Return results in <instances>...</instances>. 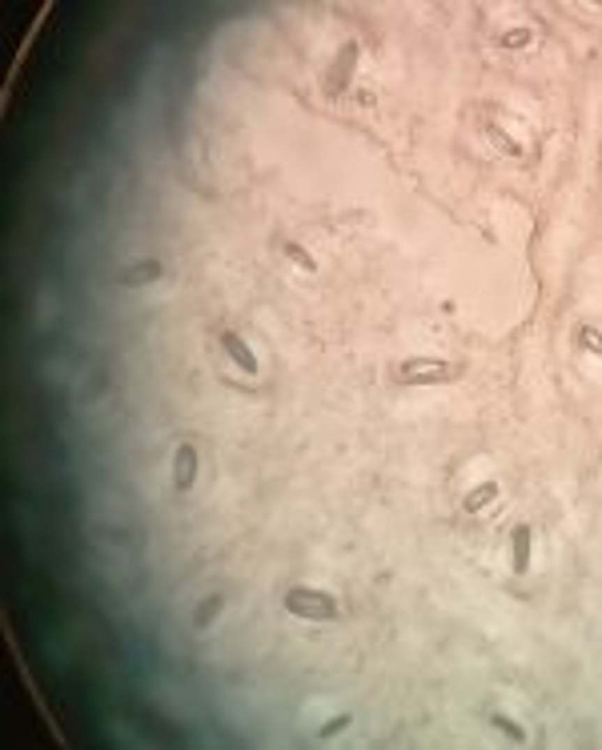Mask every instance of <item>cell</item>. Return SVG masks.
<instances>
[{
	"label": "cell",
	"instance_id": "2",
	"mask_svg": "<svg viewBox=\"0 0 602 750\" xmlns=\"http://www.w3.org/2000/svg\"><path fill=\"white\" fill-rule=\"evenodd\" d=\"M450 373H454V369L446 366V361H426V357H414V361L402 366V382L422 385V382H442V377H450Z\"/></svg>",
	"mask_w": 602,
	"mask_h": 750
},
{
	"label": "cell",
	"instance_id": "1",
	"mask_svg": "<svg viewBox=\"0 0 602 750\" xmlns=\"http://www.w3.org/2000/svg\"><path fill=\"white\" fill-rule=\"evenodd\" d=\"M285 610L297 614V618H333V614H338V602H333V594H326V590L293 586V590L285 594Z\"/></svg>",
	"mask_w": 602,
	"mask_h": 750
},
{
	"label": "cell",
	"instance_id": "4",
	"mask_svg": "<svg viewBox=\"0 0 602 750\" xmlns=\"http://www.w3.org/2000/svg\"><path fill=\"white\" fill-rule=\"evenodd\" d=\"M193 478H197V449L185 442V446H177V490H189L193 486Z\"/></svg>",
	"mask_w": 602,
	"mask_h": 750
},
{
	"label": "cell",
	"instance_id": "9",
	"mask_svg": "<svg viewBox=\"0 0 602 750\" xmlns=\"http://www.w3.org/2000/svg\"><path fill=\"white\" fill-rule=\"evenodd\" d=\"M586 341H590V350L594 353H602V337L599 333H586Z\"/></svg>",
	"mask_w": 602,
	"mask_h": 750
},
{
	"label": "cell",
	"instance_id": "8",
	"mask_svg": "<svg viewBox=\"0 0 602 750\" xmlns=\"http://www.w3.org/2000/svg\"><path fill=\"white\" fill-rule=\"evenodd\" d=\"M494 726H498V730H502V735H510L514 738V742H526V735H522L518 726H514V722L510 719H502V714H494Z\"/></svg>",
	"mask_w": 602,
	"mask_h": 750
},
{
	"label": "cell",
	"instance_id": "7",
	"mask_svg": "<svg viewBox=\"0 0 602 750\" xmlns=\"http://www.w3.org/2000/svg\"><path fill=\"white\" fill-rule=\"evenodd\" d=\"M285 257H289V261H297V265H301L306 273H313V269H317V265H313V257L306 253L301 245H285Z\"/></svg>",
	"mask_w": 602,
	"mask_h": 750
},
{
	"label": "cell",
	"instance_id": "3",
	"mask_svg": "<svg viewBox=\"0 0 602 750\" xmlns=\"http://www.w3.org/2000/svg\"><path fill=\"white\" fill-rule=\"evenodd\" d=\"M221 345H225V353L233 357V361H237V369H241V373H249V377L257 373V357H253V350H249V345H245L237 333H229V329H225V333H221Z\"/></svg>",
	"mask_w": 602,
	"mask_h": 750
},
{
	"label": "cell",
	"instance_id": "5",
	"mask_svg": "<svg viewBox=\"0 0 602 750\" xmlns=\"http://www.w3.org/2000/svg\"><path fill=\"white\" fill-rule=\"evenodd\" d=\"M510 542H514V574H526V570H530V530L514 526Z\"/></svg>",
	"mask_w": 602,
	"mask_h": 750
},
{
	"label": "cell",
	"instance_id": "6",
	"mask_svg": "<svg viewBox=\"0 0 602 750\" xmlns=\"http://www.w3.org/2000/svg\"><path fill=\"white\" fill-rule=\"evenodd\" d=\"M494 497H498V486H494V481H486V486H478V490H474V494H466V510H482V506H486V502H494Z\"/></svg>",
	"mask_w": 602,
	"mask_h": 750
}]
</instances>
